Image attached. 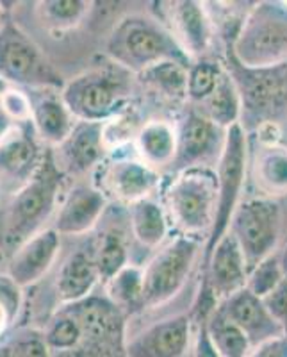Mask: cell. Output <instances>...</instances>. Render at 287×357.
Returning <instances> with one entry per match:
<instances>
[{"instance_id":"obj_1","label":"cell","mask_w":287,"mask_h":357,"mask_svg":"<svg viewBox=\"0 0 287 357\" xmlns=\"http://www.w3.org/2000/svg\"><path fill=\"white\" fill-rule=\"evenodd\" d=\"M65 172L57 167L54 151L47 149L40 168L9 202L0 232V247L11 256L22 243L43 231V223L50 218L59 202Z\"/></svg>"},{"instance_id":"obj_2","label":"cell","mask_w":287,"mask_h":357,"mask_svg":"<svg viewBox=\"0 0 287 357\" xmlns=\"http://www.w3.org/2000/svg\"><path fill=\"white\" fill-rule=\"evenodd\" d=\"M105 52L120 68L145 73L166 61L189 66V57L159 22L143 15H130L120 20L105 43Z\"/></svg>"},{"instance_id":"obj_3","label":"cell","mask_w":287,"mask_h":357,"mask_svg":"<svg viewBox=\"0 0 287 357\" xmlns=\"http://www.w3.org/2000/svg\"><path fill=\"white\" fill-rule=\"evenodd\" d=\"M168 220L183 236L210 234L218 209V178L210 168L178 172L164 191Z\"/></svg>"},{"instance_id":"obj_4","label":"cell","mask_w":287,"mask_h":357,"mask_svg":"<svg viewBox=\"0 0 287 357\" xmlns=\"http://www.w3.org/2000/svg\"><path fill=\"white\" fill-rule=\"evenodd\" d=\"M127 70L93 68L73 77L61 89L63 100L77 122L105 123L125 107L130 97Z\"/></svg>"},{"instance_id":"obj_5","label":"cell","mask_w":287,"mask_h":357,"mask_svg":"<svg viewBox=\"0 0 287 357\" xmlns=\"http://www.w3.org/2000/svg\"><path fill=\"white\" fill-rule=\"evenodd\" d=\"M66 307L81 324L82 337L75 349L52 357H127L125 312L107 295L93 293Z\"/></svg>"},{"instance_id":"obj_6","label":"cell","mask_w":287,"mask_h":357,"mask_svg":"<svg viewBox=\"0 0 287 357\" xmlns=\"http://www.w3.org/2000/svg\"><path fill=\"white\" fill-rule=\"evenodd\" d=\"M0 79L29 89H63L66 82L20 25H0Z\"/></svg>"},{"instance_id":"obj_7","label":"cell","mask_w":287,"mask_h":357,"mask_svg":"<svg viewBox=\"0 0 287 357\" xmlns=\"http://www.w3.org/2000/svg\"><path fill=\"white\" fill-rule=\"evenodd\" d=\"M228 73L234 79L243 104V116L257 129L279 123L287 113V61L273 66L248 68L228 56Z\"/></svg>"},{"instance_id":"obj_8","label":"cell","mask_w":287,"mask_h":357,"mask_svg":"<svg viewBox=\"0 0 287 357\" xmlns=\"http://www.w3.org/2000/svg\"><path fill=\"white\" fill-rule=\"evenodd\" d=\"M199 254V238L191 236L180 234L162 247L143 268L141 307H157L171 301L187 282Z\"/></svg>"},{"instance_id":"obj_9","label":"cell","mask_w":287,"mask_h":357,"mask_svg":"<svg viewBox=\"0 0 287 357\" xmlns=\"http://www.w3.org/2000/svg\"><path fill=\"white\" fill-rule=\"evenodd\" d=\"M232 56L248 68L286 63L287 13L279 8L255 9L235 38Z\"/></svg>"},{"instance_id":"obj_10","label":"cell","mask_w":287,"mask_h":357,"mask_svg":"<svg viewBox=\"0 0 287 357\" xmlns=\"http://www.w3.org/2000/svg\"><path fill=\"white\" fill-rule=\"evenodd\" d=\"M247 132H245L243 123H235L231 129H226L225 146H223V152L219 155L218 165H216L218 167V170H216L218 209H216L215 227L210 231L209 241H207V250L203 252V259H207L210 250L215 248V245L222 240L231 227V220L239 206L245 178H247Z\"/></svg>"},{"instance_id":"obj_11","label":"cell","mask_w":287,"mask_h":357,"mask_svg":"<svg viewBox=\"0 0 287 357\" xmlns=\"http://www.w3.org/2000/svg\"><path fill=\"white\" fill-rule=\"evenodd\" d=\"M282 231V211L273 199H250L241 202L231 220L228 232L241 247L248 272L275 254Z\"/></svg>"},{"instance_id":"obj_12","label":"cell","mask_w":287,"mask_h":357,"mask_svg":"<svg viewBox=\"0 0 287 357\" xmlns=\"http://www.w3.org/2000/svg\"><path fill=\"white\" fill-rule=\"evenodd\" d=\"M225 138V129L191 109L177 129V154L171 167L177 174L191 168H210L212 162L219 161Z\"/></svg>"},{"instance_id":"obj_13","label":"cell","mask_w":287,"mask_h":357,"mask_svg":"<svg viewBox=\"0 0 287 357\" xmlns=\"http://www.w3.org/2000/svg\"><path fill=\"white\" fill-rule=\"evenodd\" d=\"M159 183V174L141 159L114 158L100 168V181L95 186L105 197H113L122 202L136 204L150 199V193Z\"/></svg>"},{"instance_id":"obj_14","label":"cell","mask_w":287,"mask_h":357,"mask_svg":"<svg viewBox=\"0 0 287 357\" xmlns=\"http://www.w3.org/2000/svg\"><path fill=\"white\" fill-rule=\"evenodd\" d=\"M191 343V318L175 314L127 340V357H184Z\"/></svg>"},{"instance_id":"obj_15","label":"cell","mask_w":287,"mask_h":357,"mask_svg":"<svg viewBox=\"0 0 287 357\" xmlns=\"http://www.w3.org/2000/svg\"><path fill=\"white\" fill-rule=\"evenodd\" d=\"M59 250H61V234L54 227L43 229L13 252L6 273L22 289L36 284L56 263Z\"/></svg>"},{"instance_id":"obj_16","label":"cell","mask_w":287,"mask_h":357,"mask_svg":"<svg viewBox=\"0 0 287 357\" xmlns=\"http://www.w3.org/2000/svg\"><path fill=\"white\" fill-rule=\"evenodd\" d=\"M205 286L222 304L247 286L248 266L241 247L231 232L215 245L205 259Z\"/></svg>"},{"instance_id":"obj_17","label":"cell","mask_w":287,"mask_h":357,"mask_svg":"<svg viewBox=\"0 0 287 357\" xmlns=\"http://www.w3.org/2000/svg\"><path fill=\"white\" fill-rule=\"evenodd\" d=\"M45 152L33 122L15 123L0 142V175L25 184L40 168Z\"/></svg>"},{"instance_id":"obj_18","label":"cell","mask_w":287,"mask_h":357,"mask_svg":"<svg viewBox=\"0 0 287 357\" xmlns=\"http://www.w3.org/2000/svg\"><path fill=\"white\" fill-rule=\"evenodd\" d=\"M107 197L95 184H75L63 199L54 229L63 236L88 234L100 222Z\"/></svg>"},{"instance_id":"obj_19","label":"cell","mask_w":287,"mask_h":357,"mask_svg":"<svg viewBox=\"0 0 287 357\" xmlns=\"http://www.w3.org/2000/svg\"><path fill=\"white\" fill-rule=\"evenodd\" d=\"M31 122L40 142L59 146L75 127V116L63 100L61 89H31Z\"/></svg>"},{"instance_id":"obj_20","label":"cell","mask_w":287,"mask_h":357,"mask_svg":"<svg viewBox=\"0 0 287 357\" xmlns=\"http://www.w3.org/2000/svg\"><path fill=\"white\" fill-rule=\"evenodd\" d=\"M105 123L77 122L68 138L57 146L59 161L57 167L65 174L81 175L102 165L105 152ZM56 158V155H54Z\"/></svg>"},{"instance_id":"obj_21","label":"cell","mask_w":287,"mask_h":357,"mask_svg":"<svg viewBox=\"0 0 287 357\" xmlns=\"http://www.w3.org/2000/svg\"><path fill=\"white\" fill-rule=\"evenodd\" d=\"M222 309L226 317L247 334L254 349L266 341L284 336L282 329L273 320L263 298L255 296L247 288L222 302Z\"/></svg>"},{"instance_id":"obj_22","label":"cell","mask_w":287,"mask_h":357,"mask_svg":"<svg viewBox=\"0 0 287 357\" xmlns=\"http://www.w3.org/2000/svg\"><path fill=\"white\" fill-rule=\"evenodd\" d=\"M100 282L97 263H95L93 243L73 252L63 263L56 280L57 298L63 305L75 304L93 295L95 286Z\"/></svg>"},{"instance_id":"obj_23","label":"cell","mask_w":287,"mask_h":357,"mask_svg":"<svg viewBox=\"0 0 287 357\" xmlns=\"http://www.w3.org/2000/svg\"><path fill=\"white\" fill-rule=\"evenodd\" d=\"M171 6L175 40L187 57L203 56L212 41V27L205 9L199 2H177Z\"/></svg>"},{"instance_id":"obj_24","label":"cell","mask_w":287,"mask_h":357,"mask_svg":"<svg viewBox=\"0 0 287 357\" xmlns=\"http://www.w3.org/2000/svg\"><path fill=\"white\" fill-rule=\"evenodd\" d=\"M193 109H196L200 114L209 118L210 122L225 130L231 129L235 123H241V116H243L241 95H239L238 86L228 70L225 68L212 95Z\"/></svg>"},{"instance_id":"obj_25","label":"cell","mask_w":287,"mask_h":357,"mask_svg":"<svg viewBox=\"0 0 287 357\" xmlns=\"http://www.w3.org/2000/svg\"><path fill=\"white\" fill-rule=\"evenodd\" d=\"M130 231L134 238L139 241V245L145 248L154 250L164 241L168 234V215L166 209L152 199L139 200L129 206Z\"/></svg>"},{"instance_id":"obj_26","label":"cell","mask_w":287,"mask_h":357,"mask_svg":"<svg viewBox=\"0 0 287 357\" xmlns=\"http://www.w3.org/2000/svg\"><path fill=\"white\" fill-rule=\"evenodd\" d=\"M138 152L150 168L173 165L177 154V129L168 122H148L138 132Z\"/></svg>"},{"instance_id":"obj_27","label":"cell","mask_w":287,"mask_h":357,"mask_svg":"<svg viewBox=\"0 0 287 357\" xmlns=\"http://www.w3.org/2000/svg\"><path fill=\"white\" fill-rule=\"evenodd\" d=\"M255 181L266 195H286L287 146L261 143V152L255 155Z\"/></svg>"},{"instance_id":"obj_28","label":"cell","mask_w":287,"mask_h":357,"mask_svg":"<svg viewBox=\"0 0 287 357\" xmlns=\"http://www.w3.org/2000/svg\"><path fill=\"white\" fill-rule=\"evenodd\" d=\"M205 327L222 357H248L254 350L247 334L226 317L222 304L207 318Z\"/></svg>"},{"instance_id":"obj_29","label":"cell","mask_w":287,"mask_h":357,"mask_svg":"<svg viewBox=\"0 0 287 357\" xmlns=\"http://www.w3.org/2000/svg\"><path fill=\"white\" fill-rule=\"evenodd\" d=\"M91 6L86 0H41L36 4V17L47 31L65 33L84 20Z\"/></svg>"},{"instance_id":"obj_30","label":"cell","mask_w":287,"mask_h":357,"mask_svg":"<svg viewBox=\"0 0 287 357\" xmlns=\"http://www.w3.org/2000/svg\"><path fill=\"white\" fill-rule=\"evenodd\" d=\"M91 243H93L95 263L100 273V280L105 284L127 266L129 252H127L125 241L116 231H105Z\"/></svg>"},{"instance_id":"obj_31","label":"cell","mask_w":287,"mask_h":357,"mask_svg":"<svg viewBox=\"0 0 287 357\" xmlns=\"http://www.w3.org/2000/svg\"><path fill=\"white\" fill-rule=\"evenodd\" d=\"M187 72H189V66L183 63L166 61L146 70L141 75L143 81L154 89L155 93H161L170 100H178L184 97L187 98Z\"/></svg>"},{"instance_id":"obj_32","label":"cell","mask_w":287,"mask_h":357,"mask_svg":"<svg viewBox=\"0 0 287 357\" xmlns=\"http://www.w3.org/2000/svg\"><path fill=\"white\" fill-rule=\"evenodd\" d=\"M107 298L125 312V309L141 307L143 270L127 264L109 282H105Z\"/></svg>"},{"instance_id":"obj_33","label":"cell","mask_w":287,"mask_h":357,"mask_svg":"<svg viewBox=\"0 0 287 357\" xmlns=\"http://www.w3.org/2000/svg\"><path fill=\"white\" fill-rule=\"evenodd\" d=\"M0 357H52L43 331L20 327L0 341Z\"/></svg>"},{"instance_id":"obj_34","label":"cell","mask_w":287,"mask_h":357,"mask_svg":"<svg viewBox=\"0 0 287 357\" xmlns=\"http://www.w3.org/2000/svg\"><path fill=\"white\" fill-rule=\"evenodd\" d=\"M223 72L225 66L207 59L191 65L187 72V100L199 106L205 98H209L218 86Z\"/></svg>"},{"instance_id":"obj_35","label":"cell","mask_w":287,"mask_h":357,"mask_svg":"<svg viewBox=\"0 0 287 357\" xmlns=\"http://www.w3.org/2000/svg\"><path fill=\"white\" fill-rule=\"evenodd\" d=\"M286 277L282 273V268H280L279 254H271L270 257L261 261L255 268H251L248 272L247 286L245 288L250 293H254L255 296L259 298H266L270 293L275 291L280 284H282Z\"/></svg>"},{"instance_id":"obj_36","label":"cell","mask_w":287,"mask_h":357,"mask_svg":"<svg viewBox=\"0 0 287 357\" xmlns=\"http://www.w3.org/2000/svg\"><path fill=\"white\" fill-rule=\"evenodd\" d=\"M22 301L20 286L8 273H0V341L13 333L11 327L20 314Z\"/></svg>"},{"instance_id":"obj_37","label":"cell","mask_w":287,"mask_h":357,"mask_svg":"<svg viewBox=\"0 0 287 357\" xmlns=\"http://www.w3.org/2000/svg\"><path fill=\"white\" fill-rule=\"evenodd\" d=\"M2 106H4L6 113L11 116L15 123L31 122V100L25 91L18 88H9L6 93L0 95Z\"/></svg>"},{"instance_id":"obj_38","label":"cell","mask_w":287,"mask_h":357,"mask_svg":"<svg viewBox=\"0 0 287 357\" xmlns=\"http://www.w3.org/2000/svg\"><path fill=\"white\" fill-rule=\"evenodd\" d=\"M263 301L273 320L282 329L284 336L287 337V280H284L275 291L270 293Z\"/></svg>"},{"instance_id":"obj_39","label":"cell","mask_w":287,"mask_h":357,"mask_svg":"<svg viewBox=\"0 0 287 357\" xmlns=\"http://www.w3.org/2000/svg\"><path fill=\"white\" fill-rule=\"evenodd\" d=\"M193 357H222L218 350H216L212 340H210L209 331H207L205 327V321H200L199 329L194 333Z\"/></svg>"},{"instance_id":"obj_40","label":"cell","mask_w":287,"mask_h":357,"mask_svg":"<svg viewBox=\"0 0 287 357\" xmlns=\"http://www.w3.org/2000/svg\"><path fill=\"white\" fill-rule=\"evenodd\" d=\"M248 357H287V337H275L255 347Z\"/></svg>"},{"instance_id":"obj_41","label":"cell","mask_w":287,"mask_h":357,"mask_svg":"<svg viewBox=\"0 0 287 357\" xmlns=\"http://www.w3.org/2000/svg\"><path fill=\"white\" fill-rule=\"evenodd\" d=\"M13 126H15V122H13L11 116L6 113L4 106H2V100H0V142L8 136L9 130L13 129Z\"/></svg>"},{"instance_id":"obj_42","label":"cell","mask_w":287,"mask_h":357,"mask_svg":"<svg viewBox=\"0 0 287 357\" xmlns=\"http://www.w3.org/2000/svg\"><path fill=\"white\" fill-rule=\"evenodd\" d=\"M279 261H280V268H282V273L287 280V245L284 247L282 252H279Z\"/></svg>"},{"instance_id":"obj_43","label":"cell","mask_w":287,"mask_h":357,"mask_svg":"<svg viewBox=\"0 0 287 357\" xmlns=\"http://www.w3.org/2000/svg\"><path fill=\"white\" fill-rule=\"evenodd\" d=\"M6 8H4V2H0V25L6 24Z\"/></svg>"},{"instance_id":"obj_44","label":"cell","mask_w":287,"mask_h":357,"mask_svg":"<svg viewBox=\"0 0 287 357\" xmlns=\"http://www.w3.org/2000/svg\"><path fill=\"white\" fill-rule=\"evenodd\" d=\"M9 88H11V86H9L8 82H4V81H2V79H0V95L6 93V91H8Z\"/></svg>"}]
</instances>
